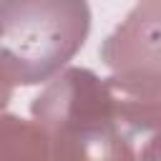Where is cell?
I'll use <instances>...</instances> for the list:
<instances>
[{
  "mask_svg": "<svg viewBox=\"0 0 161 161\" xmlns=\"http://www.w3.org/2000/svg\"><path fill=\"white\" fill-rule=\"evenodd\" d=\"M10 98H13V88H10V83H5V80L0 78V111L10 103Z\"/></svg>",
  "mask_w": 161,
  "mask_h": 161,
  "instance_id": "cell-5",
  "label": "cell"
},
{
  "mask_svg": "<svg viewBox=\"0 0 161 161\" xmlns=\"http://www.w3.org/2000/svg\"><path fill=\"white\" fill-rule=\"evenodd\" d=\"M158 3H138L101 48L106 65L123 80L158 86Z\"/></svg>",
  "mask_w": 161,
  "mask_h": 161,
  "instance_id": "cell-3",
  "label": "cell"
},
{
  "mask_svg": "<svg viewBox=\"0 0 161 161\" xmlns=\"http://www.w3.org/2000/svg\"><path fill=\"white\" fill-rule=\"evenodd\" d=\"M0 161H53L50 138L35 121L15 113L0 116Z\"/></svg>",
  "mask_w": 161,
  "mask_h": 161,
  "instance_id": "cell-4",
  "label": "cell"
},
{
  "mask_svg": "<svg viewBox=\"0 0 161 161\" xmlns=\"http://www.w3.org/2000/svg\"><path fill=\"white\" fill-rule=\"evenodd\" d=\"M53 161H136L133 133L156 131L158 86L65 68L33 101Z\"/></svg>",
  "mask_w": 161,
  "mask_h": 161,
  "instance_id": "cell-1",
  "label": "cell"
},
{
  "mask_svg": "<svg viewBox=\"0 0 161 161\" xmlns=\"http://www.w3.org/2000/svg\"><path fill=\"white\" fill-rule=\"evenodd\" d=\"M91 30L88 0H0V78L38 86L73 60Z\"/></svg>",
  "mask_w": 161,
  "mask_h": 161,
  "instance_id": "cell-2",
  "label": "cell"
}]
</instances>
